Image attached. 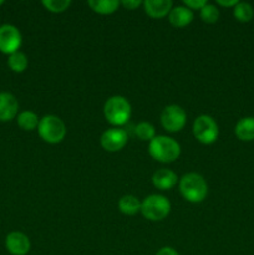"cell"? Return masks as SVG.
Wrapping results in <instances>:
<instances>
[{"label": "cell", "mask_w": 254, "mask_h": 255, "mask_svg": "<svg viewBox=\"0 0 254 255\" xmlns=\"http://www.w3.org/2000/svg\"><path fill=\"white\" fill-rule=\"evenodd\" d=\"M178 177L173 171L167 168H161L156 171L152 176V183L157 189L161 191H168L177 184Z\"/></svg>", "instance_id": "obj_12"}, {"label": "cell", "mask_w": 254, "mask_h": 255, "mask_svg": "<svg viewBox=\"0 0 254 255\" xmlns=\"http://www.w3.org/2000/svg\"><path fill=\"white\" fill-rule=\"evenodd\" d=\"M134 133L141 141H149L156 137V129L149 122H139L134 128Z\"/></svg>", "instance_id": "obj_21"}, {"label": "cell", "mask_w": 254, "mask_h": 255, "mask_svg": "<svg viewBox=\"0 0 254 255\" xmlns=\"http://www.w3.org/2000/svg\"><path fill=\"white\" fill-rule=\"evenodd\" d=\"M193 136L198 142L203 144H212L219 136V128L213 117L208 115H201L197 117L192 126Z\"/></svg>", "instance_id": "obj_6"}, {"label": "cell", "mask_w": 254, "mask_h": 255, "mask_svg": "<svg viewBox=\"0 0 254 255\" xmlns=\"http://www.w3.org/2000/svg\"><path fill=\"white\" fill-rule=\"evenodd\" d=\"M156 255H179V254L177 253V251H174L173 248H171V247H163V248H161L158 252H157Z\"/></svg>", "instance_id": "obj_26"}, {"label": "cell", "mask_w": 254, "mask_h": 255, "mask_svg": "<svg viewBox=\"0 0 254 255\" xmlns=\"http://www.w3.org/2000/svg\"><path fill=\"white\" fill-rule=\"evenodd\" d=\"M40 119L37 115L32 111H22L17 116V125L24 131H32L39 126Z\"/></svg>", "instance_id": "obj_18"}, {"label": "cell", "mask_w": 254, "mask_h": 255, "mask_svg": "<svg viewBox=\"0 0 254 255\" xmlns=\"http://www.w3.org/2000/svg\"><path fill=\"white\" fill-rule=\"evenodd\" d=\"M238 0H228V1H226V0H218L217 1V4L221 5V6H224V7H234L237 4H238Z\"/></svg>", "instance_id": "obj_27"}, {"label": "cell", "mask_w": 254, "mask_h": 255, "mask_svg": "<svg viewBox=\"0 0 254 255\" xmlns=\"http://www.w3.org/2000/svg\"><path fill=\"white\" fill-rule=\"evenodd\" d=\"M151 157L162 163L174 162L181 154V146L176 139L168 136H156L148 146Z\"/></svg>", "instance_id": "obj_2"}, {"label": "cell", "mask_w": 254, "mask_h": 255, "mask_svg": "<svg viewBox=\"0 0 254 255\" xmlns=\"http://www.w3.org/2000/svg\"><path fill=\"white\" fill-rule=\"evenodd\" d=\"M119 209L121 213L126 214V216H134L138 212H141V202L138 198L132 194H127V196L121 197L119 201Z\"/></svg>", "instance_id": "obj_17"}, {"label": "cell", "mask_w": 254, "mask_h": 255, "mask_svg": "<svg viewBox=\"0 0 254 255\" xmlns=\"http://www.w3.org/2000/svg\"><path fill=\"white\" fill-rule=\"evenodd\" d=\"M169 212H171V202L161 194H151L141 202V213L148 221H163Z\"/></svg>", "instance_id": "obj_5"}, {"label": "cell", "mask_w": 254, "mask_h": 255, "mask_svg": "<svg viewBox=\"0 0 254 255\" xmlns=\"http://www.w3.org/2000/svg\"><path fill=\"white\" fill-rule=\"evenodd\" d=\"M124 5V7H126L127 10H133L136 7H138L139 5L143 4V1H139V0H124L121 2Z\"/></svg>", "instance_id": "obj_25"}, {"label": "cell", "mask_w": 254, "mask_h": 255, "mask_svg": "<svg viewBox=\"0 0 254 255\" xmlns=\"http://www.w3.org/2000/svg\"><path fill=\"white\" fill-rule=\"evenodd\" d=\"M89 6L100 15H111L119 9L120 1L117 0H90Z\"/></svg>", "instance_id": "obj_16"}, {"label": "cell", "mask_w": 254, "mask_h": 255, "mask_svg": "<svg viewBox=\"0 0 254 255\" xmlns=\"http://www.w3.org/2000/svg\"><path fill=\"white\" fill-rule=\"evenodd\" d=\"M39 136L50 144L60 143L66 136V126L60 117L55 115L44 116L37 126Z\"/></svg>", "instance_id": "obj_4"}, {"label": "cell", "mask_w": 254, "mask_h": 255, "mask_svg": "<svg viewBox=\"0 0 254 255\" xmlns=\"http://www.w3.org/2000/svg\"><path fill=\"white\" fill-rule=\"evenodd\" d=\"M42 5L49 11L57 14V12H64L65 10L69 9L71 1L70 0H42Z\"/></svg>", "instance_id": "obj_23"}, {"label": "cell", "mask_w": 254, "mask_h": 255, "mask_svg": "<svg viewBox=\"0 0 254 255\" xmlns=\"http://www.w3.org/2000/svg\"><path fill=\"white\" fill-rule=\"evenodd\" d=\"M233 15L238 21L249 22L254 16V9L249 2L239 1L233 7Z\"/></svg>", "instance_id": "obj_19"}, {"label": "cell", "mask_w": 254, "mask_h": 255, "mask_svg": "<svg viewBox=\"0 0 254 255\" xmlns=\"http://www.w3.org/2000/svg\"><path fill=\"white\" fill-rule=\"evenodd\" d=\"M179 192L186 201L201 203L208 194V184L198 173H187L179 179Z\"/></svg>", "instance_id": "obj_1"}, {"label": "cell", "mask_w": 254, "mask_h": 255, "mask_svg": "<svg viewBox=\"0 0 254 255\" xmlns=\"http://www.w3.org/2000/svg\"><path fill=\"white\" fill-rule=\"evenodd\" d=\"M19 104L14 95L9 92H0V121H11L17 115Z\"/></svg>", "instance_id": "obj_11"}, {"label": "cell", "mask_w": 254, "mask_h": 255, "mask_svg": "<svg viewBox=\"0 0 254 255\" xmlns=\"http://www.w3.org/2000/svg\"><path fill=\"white\" fill-rule=\"evenodd\" d=\"M187 122V115L178 105H169L164 107L161 114V125L166 131L179 132Z\"/></svg>", "instance_id": "obj_7"}, {"label": "cell", "mask_w": 254, "mask_h": 255, "mask_svg": "<svg viewBox=\"0 0 254 255\" xmlns=\"http://www.w3.org/2000/svg\"><path fill=\"white\" fill-rule=\"evenodd\" d=\"M21 42V34L16 26L10 24L0 26V51L9 55L14 54L19 51Z\"/></svg>", "instance_id": "obj_8"}, {"label": "cell", "mask_w": 254, "mask_h": 255, "mask_svg": "<svg viewBox=\"0 0 254 255\" xmlns=\"http://www.w3.org/2000/svg\"><path fill=\"white\" fill-rule=\"evenodd\" d=\"M128 141V136L125 129L119 128V127H112V128L106 129L101 134L100 143L102 148L107 152H117L121 151Z\"/></svg>", "instance_id": "obj_9"}, {"label": "cell", "mask_w": 254, "mask_h": 255, "mask_svg": "<svg viewBox=\"0 0 254 255\" xmlns=\"http://www.w3.org/2000/svg\"><path fill=\"white\" fill-rule=\"evenodd\" d=\"M5 247L11 255H26L31 248V243L27 236L21 232H11L6 236Z\"/></svg>", "instance_id": "obj_10"}, {"label": "cell", "mask_w": 254, "mask_h": 255, "mask_svg": "<svg viewBox=\"0 0 254 255\" xmlns=\"http://www.w3.org/2000/svg\"><path fill=\"white\" fill-rule=\"evenodd\" d=\"M131 105L128 100L124 96H112L105 102L104 115L105 119L112 126H124L131 117Z\"/></svg>", "instance_id": "obj_3"}, {"label": "cell", "mask_w": 254, "mask_h": 255, "mask_svg": "<svg viewBox=\"0 0 254 255\" xmlns=\"http://www.w3.org/2000/svg\"><path fill=\"white\" fill-rule=\"evenodd\" d=\"M4 4V0H0V5H2Z\"/></svg>", "instance_id": "obj_28"}, {"label": "cell", "mask_w": 254, "mask_h": 255, "mask_svg": "<svg viewBox=\"0 0 254 255\" xmlns=\"http://www.w3.org/2000/svg\"><path fill=\"white\" fill-rule=\"evenodd\" d=\"M193 17V11L186 6L172 7V10L168 14L169 22H171V25H173L174 27L187 26V25L191 24Z\"/></svg>", "instance_id": "obj_14"}, {"label": "cell", "mask_w": 254, "mask_h": 255, "mask_svg": "<svg viewBox=\"0 0 254 255\" xmlns=\"http://www.w3.org/2000/svg\"><path fill=\"white\" fill-rule=\"evenodd\" d=\"M144 12L153 19H161L169 14L172 10L171 0H146L143 1Z\"/></svg>", "instance_id": "obj_13"}, {"label": "cell", "mask_w": 254, "mask_h": 255, "mask_svg": "<svg viewBox=\"0 0 254 255\" xmlns=\"http://www.w3.org/2000/svg\"><path fill=\"white\" fill-rule=\"evenodd\" d=\"M201 19L207 24H214L219 19V10L216 5L207 4L201 9Z\"/></svg>", "instance_id": "obj_22"}, {"label": "cell", "mask_w": 254, "mask_h": 255, "mask_svg": "<svg viewBox=\"0 0 254 255\" xmlns=\"http://www.w3.org/2000/svg\"><path fill=\"white\" fill-rule=\"evenodd\" d=\"M7 65L14 72H24L27 67V57L24 52L16 51L11 54L7 60Z\"/></svg>", "instance_id": "obj_20"}, {"label": "cell", "mask_w": 254, "mask_h": 255, "mask_svg": "<svg viewBox=\"0 0 254 255\" xmlns=\"http://www.w3.org/2000/svg\"><path fill=\"white\" fill-rule=\"evenodd\" d=\"M236 136L243 142L254 141V117H243L236 125Z\"/></svg>", "instance_id": "obj_15"}, {"label": "cell", "mask_w": 254, "mask_h": 255, "mask_svg": "<svg viewBox=\"0 0 254 255\" xmlns=\"http://www.w3.org/2000/svg\"><path fill=\"white\" fill-rule=\"evenodd\" d=\"M184 6L191 10H201L204 5H207L206 0H184Z\"/></svg>", "instance_id": "obj_24"}]
</instances>
